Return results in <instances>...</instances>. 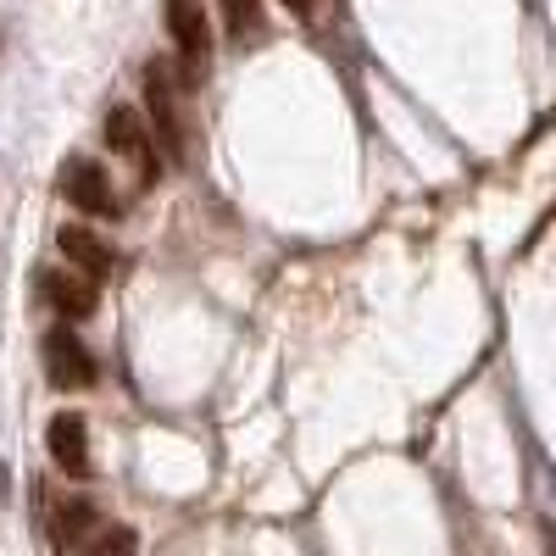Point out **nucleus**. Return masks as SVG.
<instances>
[{
  "label": "nucleus",
  "mask_w": 556,
  "mask_h": 556,
  "mask_svg": "<svg viewBox=\"0 0 556 556\" xmlns=\"http://www.w3.org/2000/svg\"><path fill=\"white\" fill-rule=\"evenodd\" d=\"M39 295L51 301L62 317H73V323H78V317H96V301H101V295H96V278H78V273H67V267H45V273H39Z\"/></svg>",
  "instance_id": "6"
},
{
  "label": "nucleus",
  "mask_w": 556,
  "mask_h": 556,
  "mask_svg": "<svg viewBox=\"0 0 556 556\" xmlns=\"http://www.w3.org/2000/svg\"><path fill=\"white\" fill-rule=\"evenodd\" d=\"M139 551V534L134 529H101V534H89V545L84 551H73V556H134Z\"/></svg>",
  "instance_id": "10"
},
{
  "label": "nucleus",
  "mask_w": 556,
  "mask_h": 556,
  "mask_svg": "<svg viewBox=\"0 0 556 556\" xmlns=\"http://www.w3.org/2000/svg\"><path fill=\"white\" fill-rule=\"evenodd\" d=\"M96 523H101V506L89 501V495H56V501H51V518H45V529H51V545L67 551V556H73L78 540L96 534Z\"/></svg>",
  "instance_id": "5"
},
{
  "label": "nucleus",
  "mask_w": 556,
  "mask_h": 556,
  "mask_svg": "<svg viewBox=\"0 0 556 556\" xmlns=\"http://www.w3.org/2000/svg\"><path fill=\"white\" fill-rule=\"evenodd\" d=\"M146 134H151V128L139 123L134 106H112V117H106V139H112L123 156H134L139 184H151V178H156V156H151V139H146Z\"/></svg>",
  "instance_id": "8"
},
{
  "label": "nucleus",
  "mask_w": 556,
  "mask_h": 556,
  "mask_svg": "<svg viewBox=\"0 0 556 556\" xmlns=\"http://www.w3.org/2000/svg\"><path fill=\"white\" fill-rule=\"evenodd\" d=\"M223 23H228V39H240V34H251V28L262 23V12H256V7H228Z\"/></svg>",
  "instance_id": "11"
},
{
  "label": "nucleus",
  "mask_w": 556,
  "mask_h": 556,
  "mask_svg": "<svg viewBox=\"0 0 556 556\" xmlns=\"http://www.w3.org/2000/svg\"><path fill=\"white\" fill-rule=\"evenodd\" d=\"M167 28H173V39H178V51H184V67H190V78H206V56H212L206 12L195 7V0H173V7H167Z\"/></svg>",
  "instance_id": "4"
},
{
  "label": "nucleus",
  "mask_w": 556,
  "mask_h": 556,
  "mask_svg": "<svg viewBox=\"0 0 556 556\" xmlns=\"http://www.w3.org/2000/svg\"><path fill=\"white\" fill-rule=\"evenodd\" d=\"M56 245H62V256H73L78 267H89V273H96V278H106L112 267H117V251L96 235V228H62V235H56Z\"/></svg>",
  "instance_id": "9"
},
{
  "label": "nucleus",
  "mask_w": 556,
  "mask_h": 556,
  "mask_svg": "<svg viewBox=\"0 0 556 556\" xmlns=\"http://www.w3.org/2000/svg\"><path fill=\"white\" fill-rule=\"evenodd\" d=\"M45 440H51V456H56V468L67 479H89V434H84L78 412H56L51 429H45Z\"/></svg>",
  "instance_id": "7"
},
{
  "label": "nucleus",
  "mask_w": 556,
  "mask_h": 556,
  "mask_svg": "<svg viewBox=\"0 0 556 556\" xmlns=\"http://www.w3.org/2000/svg\"><path fill=\"white\" fill-rule=\"evenodd\" d=\"M62 195L78 206V212H96V217H117V190H112V178L101 162H89V156H67L62 162Z\"/></svg>",
  "instance_id": "2"
},
{
  "label": "nucleus",
  "mask_w": 556,
  "mask_h": 556,
  "mask_svg": "<svg viewBox=\"0 0 556 556\" xmlns=\"http://www.w3.org/2000/svg\"><path fill=\"white\" fill-rule=\"evenodd\" d=\"M45 374H51L56 390H89V384H96V356L84 351L78 334L51 329V334H45Z\"/></svg>",
  "instance_id": "3"
},
{
  "label": "nucleus",
  "mask_w": 556,
  "mask_h": 556,
  "mask_svg": "<svg viewBox=\"0 0 556 556\" xmlns=\"http://www.w3.org/2000/svg\"><path fill=\"white\" fill-rule=\"evenodd\" d=\"M146 101H151L156 134L167 139V151L184 162V156H190V123L178 117V84H173V62H151V67H146Z\"/></svg>",
  "instance_id": "1"
}]
</instances>
